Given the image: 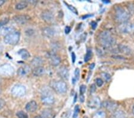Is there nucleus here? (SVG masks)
Wrapping results in <instances>:
<instances>
[{
  "mask_svg": "<svg viewBox=\"0 0 134 118\" xmlns=\"http://www.w3.org/2000/svg\"><path fill=\"white\" fill-rule=\"evenodd\" d=\"M99 40L101 46L105 48H110L116 44V41L109 31H104L99 35Z\"/></svg>",
  "mask_w": 134,
  "mask_h": 118,
  "instance_id": "f257e3e1",
  "label": "nucleus"
},
{
  "mask_svg": "<svg viewBox=\"0 0 134 118\" xmlns=\"http://www.w3.org/2000/svg\"><path fill=\"white\" fill-rule=\"evenodd\" d=\"M130 18V14L123 7H118L116 8V19L121 23L127 22Z\"/></svg>",
  "mask_w": 134,
  "mask_h": 118,
  "instance_id": "f03ea898",
  "label": "nucleus"
},
{
  "mask_svg": "<svg viewBox=\"0 0 134 118\" xmlns=\"http://www.w3.org/2000/svg\"><path fill=\"white\" fill-rule=\"evenodd\" d=\"M20 34L19 32H12L4 37V42L9 45H16L20 40Z\"/></svg>",
  "mask_w": 134,
  "mask_h": 118,
  "instance_id": "7ed1b4c3",
  "label": "nucleus"
},
{
  "mask_svg": "<svg viewBox=\"0 0 134 118\" xmlns=\"http://www.w3.org/2000/svg\"><path fill=\"white\" fill-rule=\"evenodd\" d=\"M51 86L54 91L60 94L66 93L68 90V86L66 82L62 81H53L51 82Z\"/></svg>",
  "mask_w": 134,
  "mask_h": 118,
  "instance_id": "20e7f679",
  "label": "nucleus"
},
{
  "mask_svg": "<svg viewBox=\"0 0 134 118\" xmlns=\"http://www.w3.org/2000/svg\"><path fill=\"white\" fill-rule=\"evenodd\" d=\"M11 93L15 97H22L26 93V88L23 85L17 84L12 88Z\"/></svg>",
  "mask_w": 134,
  "mask_h": 118,
  "instance_id": "39448f33",
  "label": "nucleus"
},
{
  "mask_svg": "<svg viewBox=\"0 0 134 118\" xmlns=\"http://www.w3.org/2000/svg\"><path fill=\"white\" fill-rule=\"evenodd\" d=\"M14 69L8 64H3L0 66V74L6 76H11L14 74Z\"/></svg>",
  "mask_w": 134,
  "mask_h": 118,
  "instance_id": "423d86ee",
  "label": "nucleus"
},
{
  "mask_svg": "<svg viewBox=\"0 0 134 118\" xmlns=\"http://www.w3.org/2000/svg\"><path fill=\"white\" fill-rule=\"evenodd\" d=\"M119 30L123 33H128L134 30V24L125 22L121 24L119 26Z\"/></svg>",
  "mask_w": 134,
  "mask_h": 118,
  "instance_id": "0eeeda50",
  "label": "nucleus"
},
{
  "mask_svg": "<svg viewBox=\"0 0 134 118\" xmlns=\"http://www.w3.org/2000/svg\"><path fill=\"white\" fill-rule=\"evenodd\" d=\"M41 100L43 103L49 105L54 103V97L49 92H44L41 96Z\"/></svg>",
  "mask_w": 134,
  "mask_h": 118,
  "instance_id": "6e6552de",
  "label": "nucleus"
},
{
  "mask_svg": "<svg viewBox=\"0 0 134 118\" xmlns=\"http://www.w3.org/2000/svg\"><path fill=\"white\" fill-rule=\"evenodd\" d=\"M48 57L50 60V62L52 65L54 66H57L61 62V59L59 56L56 54L54 51L49 52L48 53Z\"/></svg>",
  "mask_w": 134,
  "mask_h": 118,
  "instance_id": "1a4fd4ad",
  "label": "nucleus"
},
{
  "mask_svg": "<svg viewBox=\"0 0 134 118\" xmlns=\"http://www.w3.org/2000/svg\"><path fill=\"white\" fill-rule=\"evenodd\" d=\"M41 17L42 20L47 23L52 22L54 20V18L53 14L49 10H45L42 12L41 14Z\"/></svg>",
  "mask_w": 134,
  "mask_h": 118,
  "instance_id": "9d476101",
  "label": "nucleus"
},
{
  "mask_svg": "<svg viewBox=\"0 0 134 118\" xmlns=\"http://www.w3.org/2000/svg\"><path fill=\"white\" fill-rule=\"evenodd\" d=\"M30 17L27 15H18L13 18L15 22L19 25H24L29 20Z\"/></svg>",
  "mask_w": 134,
  "mask_h": 118,
  "instance_id": "9b49d317",
  "label": "nucleus"
},
{
  "mask_svg": "<svg viewBox=\"0 0 134 118\" xmlns=\"http://www.w3.org/2000/svg\"><path fill=\"white\" fill-rule=\"evenodd\" d=\"M100 98L97 97H92L88 103V106L91 109H96L100 106Z\"/></svg>",
  "mask_w": 134,
  "mask_h": 118,
  "instance_id": "f8f14e48",
  "label": "nucleus"
},
{
  "mask_svg": "<svg viewBox=\"0 0 134 118\" xmlns=\"http://www.w3.org/2000/svg\"><path fill=\"white\" fill-rule=\"evenodd\" d=\"M102 106L109 111H113L117 109L118 104L115 102H111V101L110 102V101H107V102H104L103 103Z\"/></svg>",
  "mask_w": 134,
  "mask_h": 118,
  "instance_id": "ddd939ff",
  "label": "nucleus"
},
{
  "mask_svg": "<svg viewBox=\"0 0 134 118\" xmlns=\"http://www.w3.org/2000/svg\"><path fill=\"white\" fill-rule=\"evenodd\" d=\"M37 107H38V105H37V103H36V102L34 100H32L26 104L25 109H26V110L28 112L32 113L36 110Z\"/></svg>",
  "mask_w": 134,
  "mask_h": 118,
  "instance_id": "4468645a",
  "label": "nucleus"
},
{
  "mask_svg": "<svg viewBox=\"0 0 134 118\" xmlns=\"http://www.w3.org/2000/svg\"><path fill=\"white\" fill-rule=\"evenodd\" d=\"M118 50L121 53L126 55H129L132 54V50L130 47L124 44H120L118 46Z\"/></svg>",
  "mask_w": 134,
  "mask_h": 118,
  "instance_id": "2eb2a0df",
  "label": "nucleus"
},
{
  "mask_svg": "<svg viewBox=\"0 0 134 118\" xmlns=\"http://www.w3.org/2000/svg\"><path fill=\"white\" fill-rule=\"evenodd\" d=\"M42 33L44 36L48 38H52L55 35V31L50 27H46L42 29Z\"/></svg>",
  "mask_w": 134,
  "mask_h": 118,
  "instance_id": "dca6fc26",
  "label": "nucleus"
},
{
  "mask_svg": "<svg viewBox=\"0 0 134 118\" xmlns=\"http://www.w3.org/2000/svg\"><path fill=\"white\" fill-rule=\"evenodd\" d=\"M30 67L27 65H25L23 66H21L20 68L17 70V74L19 76H23L26 75L28 73L30 72Z\"/></svg>",
  "mask_w": 134,
  "mask_h": 118,
  "instance_id": "f3484780",
  "label": "nucleus"
},
{
  "mask_svg": "<svg viewBox=\"0 0 134 118\" xmlns=\"http://www.w3.org/2000/svg\"><path fill=\"white\" fill-rule=\"evenodd\" d=\"M59 74L63 79H68L69 76L68 69L66 67H62L59 70Z\"/></svg>",
  "mask_w": 134,
  "mask_h": 118,
  "instance_id": "a211bd4d",
  "label": "nucleus"
},
{
  "mask_svg": "<svg viewBox=\"0 0 134 118\" xmlns=\"http://www.w3.org/2000/svg\"><path fill=\"white\" fill-rule=\"evenodd\" d=\"M33 75L35 76H41L42 75L44 74L45 73V69L42 67V66H39V67H36L34 68L33 70Z\"/></svg>",
  "mask_w": 134,
  "mask_h": 118,
  "instance_id": "6ab92c4d",
  "label": "nucleus"
},
{
  "mask_svg": "<svg viewBox=\"0 0 134 118\" xmlns=\"http://www.w3.org/2000/svg\"><path fill=\"white\" fill-rule=\"evenodd\" d=\"M44 60L41 57H35L34 59H32L31 61V64L33 66L35 67H39V66H41V64H42Z\"/></svg>",
  "mask_w": 134,
  "mask_h": 118,
  "instance_id": "aec40b11",
  "label": "nucleus"
},
{
  "mask_svg": "<svg viewBox=\"0 0 134 118\" xmlns=\"http://www.w3.org/2000/svg\"><path fill=\"white\" fill-rule=\"evenodd\" d=\"M18 54L19 55H20L21 59L23 60H27L28 58H29V57L31 56L29 51L25 48L21 49V50H19L18 51Z\"/></svg>",
  "mask_w": 134,
  "mask_h": 118,
  "instance_id": "412c9836",
  "label": "nucleus"
},
{
  "mask_svg": "<svg viewBox=\"0 0 134 118\" xmlns=\"http://www.w3.org/2000/svg\"><path fill=\"white\" fill-rule=\"evenodd\" d=\"M27 5L28 4L27 1H21L17 3L15 7H16V9L17 10H21L26 8L27 7Z\"/></svg>",
  "mask_w": 134,
  "mask_h": 118,
  "instance_id": "4be33fe9",
  "label": "nucleus"
},
{
  "mask_svg": "<svg viewBox=\"0 0 134 118\" xmlns=\"http://www.w3.org/2000/svg\"><path fill=\"white\" fill-rule=\"evenodd\" d=\"M51 111L50 110H48V109H47V110H45L42 111L39 118H49L51 116Z\"/></svg>",
  "mask_w": 134,
  "mask_h": 118,
  "instance_id": "5701e85b",
  "label": "nucleus"
},
{
  "mask_svg": "<svg viewBox=\"0 0 134 118\" xmlns=\"http://www.w3.org/2000/svg\"><path fill=\"white\" fill-rule=\"evenodd\" d=\"M105 113L103 110L97 111L92 116V118H105Z\"/></svg>",
  "mask_w": 134,
  "mask_h": 118,
  "instance_id": "b1692460",
  "label": "nucleus"
},
{
  "mask_svg": "<svg viewBox=\"0 0 134 118\" xmlns=\"http://www.w3.org/2000/svg\"><path fill=\"white\" fill-rule=\"evenodd\" d=\"M92 52L91 50H90V49H88L87 51H86V54L85 56V59H84L85 61L88 62V61H90L92 57Z\"/></svg>",
  "mask_w": 134,
  "mask_h": 118,
  "instance_id": "393cba45",
  "label": "nucleus"
},
{
  "mask_svg": "<svg viewBox=\"0 0 134 118\" xmlns=\"http://www.w3.org/2000/svg\"><path fill=\"white\" fill-rule=\"evenodd\" d=\"M114 118H125V114L122 110L116 111L114 114Z\"/></svg>",
  "mask_w": 134,
  "mask_h": 118,
  "instance_id": "a878e982",
  "label": "nucleus"
},
{
  "mask_svg": "<svg viewBox=\"0 0 134 118\" xmlns=\"http://www.w3.org/2000/svg\"><path fill=\"white\" fill-rule=\"evenodd\" d=\"M64 3L66 4V7H68L69 9L71 11V12H73V13L75 14H77V15L78 14V12H77V10L76 8L75 7H73V5H70V4H68L67 3H66V2H64Z\"/></svg>",
  "mask_w": 134,
  "mask_h": 118,
  "instance_id": "bb28decb",
  "label": "nucleus"
},
{
  "mask_svg": "<svg viewBox=\"0 0 134 118\" xmlns=\"http://www.w3.org/2000/svg\"><path fill=\"white\" fill-rule=\"evenodd\" d=\"M16 115L18 118H28L27 114L23 111H19L16 113Z\"/></svg>",
  "mask_w": 134,
  "mask_h": 118,
  "instance_id": "cd10ccee",
  "label": "nucleus"
},
{
  "mask_svg": "<svg viewBox=\"0 0 134 118\" xmlns=\"http://www.w3.org/2000/svg\"><path fill=\"white\" fill-rule=\"evenodd\" d=\"M101 75H102L103 78L104 79V80H105V81H107V82H109V81H110V79H111V75H110L109 74H108V73L104 72L101 74Z\"/></svg>",
  "mask_w": 134,
  "mask_h": 118,
  "instance_id": "c85d7f7f",
  "label": "nucleus"
},
{
  "mask_svg": "<svg viewBox=\"0 0 134 118\" xmlns=\"http://www.w3.org/2000/svg\"><path fill=\"white\" fill-rule=\"evenodd\" d=\"M79 110H80L79 106H78V105H77V106H76L75 107L74 113H73V118L77 117V115H78V114H79Z\"/></svg>",
  "mask_w": 134,
  "mask_h": 118,
  "instance_id": "c756f323",
  "label": "nucleus"
},
{
  "mask_svg": "<svg viewBox=\"0 0 134 118\" xmlns=\"http://www.w3.org/2000/svg\"><path fill=\"white\" fill-rule=\"evenodd\" d=\"M9 21V19L8 18H4L0 20V27L3 26L7 25Z\"/></svg>",
  "mask_w": 134,
  "mask_h": 118,
  "instance_id": "7c9ffc66",
  "label": "nucleus"
},
{
  "mask_svg": "<svg viewBox=\"0 0 134 118\" xmlns=\"http://www.w3.org/2000/svg\"><path fill=\"white\" fill-rule=\"evenodd\" d=\"M75 80H79L80 78V69L79 68H76L75 69Z\"/></svg>",
  "mask_w": 134,
  "mask_h": 118,
  "instance_id": "2f4dec72",
  "label": "nucleus"
},
{
  "mask_svg": "<svg viewBox=\"0 0 134 118\" xmlns=\"http://www.w3.org/2000/svg\"><path fill=\"white\" fill-rule=\"evenodd\" d=\"M34 30L33 29H27V30H26L25 33L26 35L27 36H32L34 34Z\"/></svg>",
  "mask_w": 134,
  "mask_h": 118,
  "instance_id": "473e14b6",
  "label": "nucleus"
},
{
  "mask_svg": "<svg viewBox=\"0 0 134 118\" xmlns=\"http://www.w3.org/2000/svg\"><path fill=\"white\" fill-rule=\"evenodd\" d=\"M86 87L85 85H81L80 87V93H81V95H83L86 92Z\"/></svg>",
  "mask_w": 134,
  "mask_h": 118,
  "instance_id": "72a5a7b5",
  "label": "nucleus"
},
{
  "mask_svg": "<svg viewBox=\"0 0 134 118\" xmlns=\"http://www.w3.org/2000/svg\"><path fill=\"white\" fill-rule=\"evenodd\" d=\"M103 83H104V82H103V79H101V78H97L96 79V84L97 85V87H102Z\"/></svg>",
  "mask_w": 134,
  "mask_h": 118,
  "instance_id": "f704fd0d",
  "label": "nucleus"
},
{
  "mask_svg": "<svg viewBox=\"0 0 134 118\" xmlns=\"http://www.w3.org/2000/svg\"><path fill=\"white\" fill-rule=\"evenodd\" d=\"M12 30L13 29L11 28V27H5V28H4L3 29V33H4V34L6 33L7 35V34L11 33V32H12Z\"/></svg>",
  "mask_w": 134,
  "mask_h": 118,
  "instance_id": "c9c22d12",
  "label": "nucleus"
},
{
  "mask_svg": "<svg viewBox=\"0 0 134 118\" xmlns=\"http://www.w3.org/2000/svg\"><path fill=\"white\" fill-rule=\"evenodd\" d=\"M5 102L3 99L2 98H0V110H1L3 107L5 106Z\"/></svg>",
  "mask_w": 134,
  "mask_h": 118,
  "instance_id": "e433bc0d",
  "label": "nucleus"
},
{
  "mask_svg": "<svg viewBox=\"0 0 134 118\" xmlns=\"http://www.w3.org/2000/svg\"><path fill=\"white\" fill-rule=\"evenodd\" d=\"M96 91V87L95 84H92L91 86V88H90V91L91 93H95V91Z\"/></svg>",
  "mask_w": 134,
  "mask_h": 118,
  "instance_id": "4c0bfd02",
  "label": "nucleus"
},
{
  "mask_svg": "<svg viewBox=\"0 0 134 118\" xmlns=\"http://www.w3.org/2000/svg\"><path fill=\"white\" fill-rule=\"evenodd\" d=\"M91 27L93 29H95L97 27V23L96 22V21H92L91 23Z\"/></svg>",
  "mask_w": 134,
  "mask_h": 118,
  "instance_id": "58836bf2",
  "label": "nucleus"
},
{
  "mask_svg": "<svg viewBox=\"0 0 134 118\" xmlns=\"http://www.w3.org/2000/svg\"><path fill=\"white\" fill-rule=\"evenodd\" d=\"M72 63H75V61H76V54L74 52L72 53Z\"/></svg>",
  "mask_w": 134,
  "mask_h": 118,
  "instance_id": "ea45409f",
  "label": "nucleus"
},
{
  "mask_svg": "<svg viewBox=\"0 0 134 118\" xmlns=\"http://www.w3.org/2000/svg\"><path fill=\"white\" fill-rule=\"evenodd\" d=\"M112 57H113L114 59H120V60H125V58L124 57L122 56H119V55H113L112 56Z\"/></svg>",
  "mask_w": 134,
  "mask_h": 118,
  "instance_id": "a19ab883",
  "label": "nucleus"
},
{
  "mask_svg": "<svg viewBox=\"0 0 134 118\" xmlns=\"http://www.w3.org/2000/svg\"><path fill=\"white\" fill-rule=\"evenodd\" d=\"M71 31V27L70 26H66L65 28V33L66 34H68L70 33Z\"/></svg>",
  "mask_w": 134,
  "mask_h": 118,
  "instance_id": "79ce46f5",
  "label": "nucleus"
},
{
  "mask_svg": "<svg viewBox=\"0 0 134 118\" xmlns=\"http://www.w3.org/2000/svg\"><path fill=\"white\" fill-rule=\"evenodd\" d=\"M92 16H93V14H86V15H84L82 17V19H85L86 18H90V17H92Z\"/></svg>",
  "mask_w": 134,
  "mask_h": 118,
  "instance_id": "37998d69",
  "label": "nucleus"
},
{
  "mask_svg": "<svg viewBox=\"0 0 134 118\" xmlns=\"http://www.w3.org/2000/svg\"><path fill=\"white\" fill-rule=\"evenodd\" d=\"M84 101H85V97H84L83 95H81V97H80V102H81V103H83Z\"/></svg>",
  "mask_w": 134,
  "mask_h": 118,
  "instance_id": "c03bdc74",
  "label": "nucleus"
},
{
  "mask_svg": "<svg viewBox=\"0 0 134 118\" xmlns=\"http://www.w3.org/2000/svg\"><path fill=\"white\" fill-rule=\"evenodd\" d=\"M95 66H96V64L95 63H92V64H91L90 65V69H91V70H92L93 69H94V68H95Z\"/></svg>",
  "mask_w": 134,
  "mask_h": 118,
  "instance_id": "a18cd8bd",
  "label": "nucleus"
},
{
  "mask_svg": "<svg viewBox=\"0 0 134 118\" xmlns=\"http://www.w3.org/2000/svg\"><path fill=\"white\" fill-rule=\"evenodd\" d=\"M5 3V0H0V7L3 5Z\"/></svg>",
  "mask_w": 134,
  "mask_h": 118,
  "instance_id": "49530a36",
  "label": "nucleus"
},
{
  "mask_svg": "<svg viewBox=\"0 0 134 118\" xmlns=\"http://www.w3.org/2000/svg\"><path fill=\"white\" fill-rule=\"evenodd\" d=\"M77 98V94H76L75 95V98H74V103L76 102Z\"/></svg>",
  "mask_w": 134,
  "mask_h": 118,
  "instance_id": "de8ad7c7",
  "label": "nucleus"
},
{
  "mask_svg": "<svg viewBox=\"0 0 134 118\" xmlns=\"http://www.w3.org/2000/svg\"><path fill=\"white\" fill-rule=\"evenodd\" d=\"M103 2L104 3H105V4H108V3H110V1H108V0H106V1H104V0H103Z\"/></svg>",
  "mask_w": 134,
  "mask_h": 118,
  "instance_id": "09e8293b",
  "label": "nucleus"
},
{
  "mask_svg": "<svg viewBox=\"0 0 134 118\" xmlns=\"http://www.w3.org/2000/svg\"><path fill=\"white\" fill-rule=\"evenodd\" d=\"M132 113L134 115V106L132 107Z\"/></svg>",
  "mask_w": 134,
  "mask_h": 118,
  "instance_id": "8fccbe9b",
  "label": "nucleus"
},
{
  "mask_svg": "<svg viewBox=\"0 0 134 118\" xmlns=\"http://www.w3.org/2000/svg\"><path fill=\"white\" fill-rule=\"evenodd\" d=\"M1 90L0 89V94H1Z\"/></svg>",
  "mask_w": 134,
  "mask_h": 118,
  "instance_id": "3c124183",
  "label": "nucleus"
}]
</instances>
